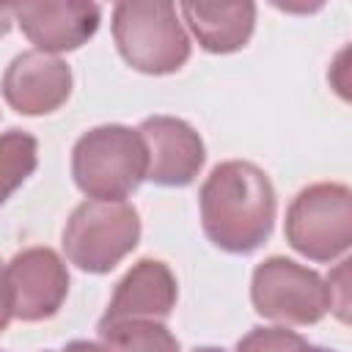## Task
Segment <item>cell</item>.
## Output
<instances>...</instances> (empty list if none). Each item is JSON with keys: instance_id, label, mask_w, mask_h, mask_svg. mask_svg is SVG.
<instances>
[{"instance_id": "6da1fadb", "label": "cell", "mask_w": 352, "mask_h": 352, "mask_svg": "<svg viewBox=\"0 0 352 352\" xmlns=\"http://www.w3.org/2000/svg\"><path fill=\"white\" fill-rule=\"evenodd\" d=\"M201 226L209 242L226 253L248 256L258 250L275 223V187L270 176L245 160L212 168L198 192Z\"/></svg>"}, {"instance_id": "7a4b0ae2", "label": "cell", "mask_w": 352, "mask_h": 352, "mask_svg": "<svg viewBox=\"0 0 352 352\" xmlns=\"http://www.w3.org/2000/svg\"><path fill=\"white\" fill-rule=\"evenodd\" d=\"M148 170L146 143L138 129L104 124L88 129L72 148V176L91 201H124Z\"/></svg>"}, {"instance_id": "3957f363", "label": "cell", "mask_w": 352, "mask_h": 352, "mask_svg": "<svg viewBox=\"0 0 352 352\" xmlns=\"http://www.w3.org/2000/svg\"><path fill=\"white\" fill-rule=\"evenodd\" d=\"M113 38L121 58L143 74H173L190 58V38L173 3H118Z\"/></svg>"}, {"instance_id": "277c9868", "label": "cell", "mask_w": 352, "mask_h": 352, "mask_svg": "<svg viewBox=\"0 0 352 352\" xmlns=\"http://www.w3.org/2000/svg\"><path fill=\"white\" fill-rule=\"evenodd\" d=\"M140 239L138 209L126 201H82L63 226L66 258L91 275L110 272Z\"/></svg>"}, {"instance_id": "5b68a950", "label": "cell", "mask_w": 352, "mask_h": 352, "mask_svg": "<svg viewBox=\"0 0 352 352\" xmlns=\"http://www.w3.org/2000/svg\"><path fill=\"white\" fill-rule=\"evenodd\" d=\"M286 242L311 261H336L352 245V192L319 182L297 192L286 209Z\"/></svg>"}, {"instance_id": "8992f818", "label": "cell", "mask_w": 352, "mask_h": 352, "mask_svg": "<svg viewBox=\"0 0 352 352\" xmlns=\"http://www.w3.org/2000/svg\"><path fill=\"white\" fill-rule=\"evenodd\" d=\"M250 300L258 316L305 327L330 311V286L316 270L286 256H272L253 270Z\"/></svg>"}, {"instance_id": "52a82bcc", "label": "cell", "mask_w": 352, "mask_h": 352, "mask_svg": "<svg viewBox=\"0 0 352 352\" xmlns=\"http://www.w3.org/2000/svg\"><path fill=\"white\" fill-rule=\"evenodd\" d=\"M11 311L22 322L55 316L69 294V270L52 248H28L6 264Z\"/></svg>"}, {"instance_id": "ba28073f", "label": "cell", "mask_w": 352, "mask_h": 352, "mask_svg": "<svg viewBox=\"0 0 352 352\" xmlns=\"http://www.w3.org/2000/svg\"><path fill=\"white\" fill-rule=\"evenodd\" d=\"M138 132L148 154V182L160 187H187L195 182L206 151L201 135L187 121L173 116H151L140 121Z\"/></svg>"}, {"instance_id": "9c48e42d", "label": "cell", "mask_w": 352, "mask_h": 352, "mask_svg": "<svg viewBox=\"0 0 352 352\" xmlns=\"http://www.w3.org/2000/svg\"><path fill=\"white\" fill-rule=\"evenodd\" d=\"M3 99L19 116L55 113L72 94V69L55 55L38 50L19 52L3 74Z\"/></svg>"}, {"instance_id": "30bf717a", "label": "cell", "mask_w": 352, "mask_h": 352, "mask_svg": "<svg viewBox=\"0 0 352 352\" xmlns=\"http://www.w3.org/2000/svg\"><path fill=\"white\" fill-rule=\"evenodd\" d=\"M22 33L44 55L82 47L99 28L102 6L96 3H22L11 6Z\"/></svg>"}, {"instance_id": "8fae6325", "label": "cell", "mask_w": 352, "mask_h": 352, "mask_svg": "<svg viewBox=\"0 0 352 352\" xmlns=\"http://www.w3.org/2000/svg\"><path fill=\"white\" fill-rule=\"evenodd\" d=\"M176 275L165 261L140 258L118 283L99 324L121 319H165L176 305Z\"/></svg>"}, {"instance_id": "7c38bea8", "label": "cell", "mask_w": 352, "mask_h": 352, "mask_svg": "<svg viewBox=\"0 0 352 352\" xmlns=\"http://www.w3.org/2000/svg\"><path fill=\"white\" fill-rule=\"evenodd\" d=\"M179 11L184 14V22L206 52H236L253 36V3H182Z\"/></svg>"}, {"instance_id": "4fadbf2b", "label": "cell", "mask_w": 352, "mask_h": 352, "mask_svg": "<svg viewBox=\"0 0 352 352\" xmlns=\"http://www.w3.org/2000/svg\"><path fill=\"white\" fill-rule=\"evenodd\" d=\"M96 330L107 352H179L176 336L160 319H121Z\"/></svg>"}, {"instance_id": "5bb4252c", "label": "cell", "mask_w": 352, "mask_h": 352, "mask_svg": "<svg viewBox=\"0 0 352 352\" xmlns=\"http://www.w3.org/2000/svg\"><path fill=\"white\" fill-rule=\"evenodd\" d=\"M38 165V143L22 129L0 135V206L25 184Z\"/></svg>"}, {"instance_id": "9a60e30c", "label": "cell", "mask_w": 352, "mask_h": 352, "mask_svg": "<svg viewBox=\"0 0 352 352\" xmlns=\"http://www.w3.org/2000/svg\"><path fill=\"white\" fill-rule=\"evenodd\" d=\"M305 338L286 327H253L236 341V352H297Z\"/></svg>"}, {"instance_id": "2e32d148", "label": "cell", "mask_w": 352, "mask_h": 352, "mask_svg": "<svg viewBox=\"0 0 352 352\" xmlns=\"http://www.w3.org/2000/svg\"><path fill=\"white\" fill-rule=\"evenodd\" d=\"M349 261H341L338 264V270L327 278V286H330V305H333V294L338 292L341 297H338V319L341 322H346V308H349V297H346V267Z\"/></svg>"}, {"instance_id": "e0dca14e", "label": "cell", "mask_w": 352, "mask_h": 352, "mask_svg": "<svg viewBox=\"0 0 352 352\" xmlns=\"http://www.w3.org/2000/svg\"><path fill=\"white\" fill-rule=\"evenodd\" d=\"M14 319V311H11V292H8V278H6V264L0 261V333L8 330Z\"/></svg>"}, {"instance_id": "ac0fdd59", "label": "cell", "mask_w": 352, "mask_h": 352, "mask_svg": "<svg viewBox=\"0 0 352 352\" xmlns=\"http://www.w3.org/2000/svg\"><path fill=\"white\" fill-rule=\"evenodd\" d=\"M44 352H107L96 341H69L63 349H44Z\"/></svg>"}, {"instance_id": "d6986e66", "label": "cell", "mask_w": 352, "mask_h": 352, "mask_svg": "<svg viewBox=\"0 0 352 352\" xmlns=\"http://www.w3.org/2000/svg\"><path fill=\"white\" fill-rule=\"evenodd\" d=\"M11 22H14V16H11V6H0V38L11 30Z\"/></svg>"}, {"instance_id": "ffe728a7", "label": "cell", "mask_w": 352, "mask_h": 352, "mask_svg": "<svg viewBox=\"0 0 352 352\" xmlns=\"http://www.w3.org/2000/svg\"><path fill=\"white\" fill-rule=\"evenodd\" d=\"M297 352H336V349H324V346H314V344H308V341H305V344H302V346H300Z\"/></svg>"}, {"instance_id": "44dd1931", "label": "cell", "mask_w": 352, "mask_h": 352, "mask_svg": "<svg viewBox=\"0 0 352 352\" xmlns=\"http://www.w3.org/2000/svg\"><path fill=\"white\" fill-rule=\"evenodd\" d=\"M192 352H226V349H220V346H195Z\"/></svg>"}]
</instances>
